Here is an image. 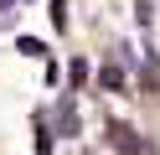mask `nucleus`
<instances>
[{
    "instance_id": "nucleus-3",
    "label": "nucleus",
    "mask_w": 160,
    "mask_h": 155,
    "mask_svg": "<svg viewBox=\"0 0 160 155\" xmlns=\"http://www.w3.org/2000/svg\"><path fill=\"white\" fill-rule=\"evenodd\" d=\"M5 5H11V0H0V21H5V16H11V10H5Z\"/></svg>"
},
{
    "instance_id": "nucleus-1",
    "label": "nucleus",
    "mask_w": 160,
    "mask_h": 155,
    "mask_svg": "<svg viewBox=\"0 0 160 155\" xmlns=\"http://www.w3.org/2000/svg\"><path fill=\"white\" fill-rule=\"evenodd\" d=\"M16 47H21L26 57H47V47H42V41H36V36H21V41H16Z\"/></svg>"
},
{
    "instance_id": "nucleus-2",
    "label": "nucleus",
    "mask_w": 160,
    "mask_h": 155,
    "mask_svg": "<svg viewBox=\"0 0 160 155\" xmlns=\"http://www.w3.org/2000/svg\"><path fill=\"white\" fill-rule=\"evenodd\" d=\"M47 16H52V26H57V31L67 26V5H62V0H52V5H47Z\"/></svg>"
}]
</instances>
